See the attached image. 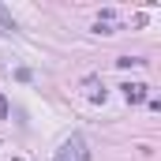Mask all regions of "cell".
<instances>
[{"instance_id":"1","label":"cell","mask_w":161,"mask_h":161,"mask_svg":"<svg viewBox=\"0 0 161 161\" xmlns=\"http://www.w3.org/2000/svg\"><path fill=\"white\" fill-rule=\"evenodd\" d=\"M53 161H90V142H86V135H68L64 142H60V150H56V158Z\"/></svg>"},{"instance_id":"3","label":"cell","mask_w":161,"mask_h":161,"mask_svg":"<svg viewBox=\"0 0 161 161\" xmlns=\"http://www.w3.org/2000/svg\"><path fill=\"white\" fill-rule=\"evenodd\" d=\"M124 90H127V101H142V97H146V86H142V82H135V86H124Z\"/></svg>"},{"instance_id":"2","label":"cell","mask_w":161,"mask_h":161,"mask_svg":"<svg viewBox=\"0 0 161 161\" xmlns=\"http://www.w3.org/2000/svg\"><path fill=\"white\" fill-rule=\"evenodd\" d=\"M11 30H15V19H11V11L0 4V34H11Z\"/></svg>"}]
</instances>
